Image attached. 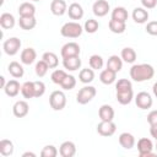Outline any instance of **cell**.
Listing matches in <instances>:
<instances>
[{
	"label": "cell",
	"instance_id": "cell-1",
	"mask_svg": "<svg viewBox=\"0 0 157 157\" xmlns=\"http://www.w3.org/2000/svg\"><path fill=\"white\" fill-rule=\"evenodd\" d=\"M155 69L150 64H136L130 69V77L136 82L148 81L153 77Z\"/></svg>",
	"mask_w": 157,
	"mask_h": 157
},
{
	"label": "cell",
	"instance_id": "cell-2",
	"mask_svg": "<svg viewBox=\"0 0 157 157\" xmlns=\"http://www.w3.org/2000/svg\"><path fill=\"white\" fill-rule=\"evenodd\" d=\"M83 28L78 22H66L65 25H63L60 33L63 37L65 38H77L81 36Z\"/></svg>",
	"mask_w": 157,
	"mask_h": 157
},
{
	"label": "cell",
	"instance_id": "cell-3",
	"mask_svg": "<svg viewBox=\"0 0 157 157\" xmlns=\"http://www.w3.org/2000/svg\"><path fill=\"white\" fill-rule=\"evenodd\" d=\"M49 104L54 110H61L66 105V96L63 91H54L49 96Z\"/></svg>",
	"mask_w": 157,
	"mask_h": 157
},
{
	"label": "cell",
	"instance_id": "cell-4",
	"mask_svg": "<svg viewBox=\"0 0 157 157\" xmlns=\"http://www.w3.org/2000/svg\"><path fill=\"white\" fill-rule=\"evenodd\" d=\"M96 93H97V91L93 86H85L77 92L76 101L78 104H87L88 102H91L94 98Z\"/></svg>",
	"mask_w": 157,
	"mask_h": 157
},
{
	"label": "cell",
	"instance_id": "cell-5",
	"mask_svg": "<svg viewBox=\"0 0 157 157\" xmlns=\"http://www.w3.org/2000/svg\"><path fill=\"white\" fill-rule=\"evenodd\" d=\"M137 150H139L140 157H153L155 156V153L152 152L153 144L147 137H142L137 141Z\"/></svg>",
	"mask_w": 157,
	"mask_h": 157
},
{
	"label": "cell",
	"instance_id": "cell-6",
	"mask_svg": "<svg viewBox=\"0 0 157 157\" xmlns=\"http://www.w3.org/2000/svg\"><path fill=\"white\" fill-rule=\"evenodd\" d=\"M2 48L7 55H15L18 53V50L21 48V40L17 37H11L4 42Z\"/></svg>",
	"mask_w": 157,
	"mask_h": 157
},
{
	"label": "cell",
	"instance_id": "cell-7",
	"mask_svg": "<svg viewBox=\"0 0 157 157\" xmlns=\"http://www.w3.org/2000/svg\"><path fill=\"white\" fill-rule=\"evenodd\" d=\"M135 103L140 109H148L152 107L153 101L150 93L147 92H139L135 97Z\"/></svg>",
	"mask_w": 157,
	"mask_h": 157
},
{
	"label": "cell",
	"instance_id": "cell-8",
	"mask_svg": "<svg viewBox=\"0 0 157 157\" xmlns=\"http://www.w3.org/2000/svg\"><path fill=\"white\" fill-rule=\"evenodd\" d=\"M61 58H69V56H77L80 55V45L75 42H69L63 45L61 48Z\"/></svg>",
	"mask_w": 157,
	"mask_h": 157
},
{
	"label": "cell",
	"instance_id": "cell-9",
	"mask_svg": "<svg viewBox=\"0 0 157 157\" xmlns=\"http://www.w3.org/2000/svg\"><path fill=\"white\" fill-rule=\"evenodd\" d=\"M117 130V125L112 121H103L101 120V123L97 125V132L102 136H112Z\"/></svg>",
	"mask_w": 157,
	"mask_h": 157
},
{
	"label": "cell",
	"instance_id": "cell-10",
	"mask_svg": "<svg viewBox=\"0 0 157 157\" xmlns=\"http://www.w3.org/2000/svg\"><path fill=\"white\" fill-rule=\"evenodd\" d=\"M28 112H29V105L26 101H17L12 107V113L17 118L26 117L28 114Z\"/></svg>",
	"mask_w": 157,
	"mask_h": 157
},
{
	"label": "cell",
	"instance_id": "cell-11",
	"mask_svg": "<svg viewBox=\"0 0 157 157\" xmlns=\"http://www.w3.org/2000/svg\"><path fill=\"white\" fill-rule=\"evenodd\" d=\"M109 9H110V7H109V4H108L107 0H97V1L93 4V6H92L93 13H94L96 16H98V17L105 16V15L108 13Z\"/></svg>",
	"mask_w": 157,
	"mask_h": 157
},
{
	"label": "cell",
	"instance_id": "cell-12",
	"mask_svg": "<svg viewBox=\"0 0 157 157\" xmlns=\"http://www.w3.org/2000/svg\"><path fill=\"white\" fill-rule=\"evenodd\" d=\"M59 153L63 157H72V156H75V153H76V146H75V144L72 141H64L60 145Z\"/></svg>",
	"mask_w": 157,
	"mask_h": 157
},
{
	"label": "cell",
	"instance_id": "cell-13",
	"mask_svg": "<svg viewBox=\"0 0 157 157\" xmlns=\"http://www.w3.org/2000/svg\"><path fill=\"white\" fill-rule=\"evenodd\" d=\"M63 65L66 70L69 71H76L77 69H80L81 66V59L80 56H69V58H64L63 59Z\"/></svg>",
	"mask_w": 157,
	"mask_h": 157
},
{
	"label": "cell",
	"instance_id": "cell-14",
	"mask_svg": "<svg viewBox=\"0 0 157 157\" xmlns=\"http://www.w3.org/2000/svg\"><path fill=\"white\" fill-rule=\"evenodd\" d=\"M20 91H21V86H20V82L17 80H10V81H7L6 86L4 87V92L9 97H16L20 93Z\"/></svg>",
	"mask_w": 157,
	"mask_h": 157
},
{
	"label": "cell",
	"instance_id": "cell-15",
	"mask_svg": "<svg viewBox=\"0 0 157 157\" xmlns=\"http://www.w3.org/2000/svg\"><path fill=\"white\" fill-rule=\"evenodd\" d=\"M50 11L55 16H63L67 11L66 2L64 0H53L50 4Z\"/></svg>",
	"mask_w": 157,
	"mask_h": 157
},
{
	"label": "cell",
	"instance_id": "cell-16",
	"mask_svg": "<svg viewBox=\"0 0 157 157\" xmlns=\"http://www.w3.org/2000/svg\"><path fill=\"white\" fill-rule=\"evenodd\" d=\"M134 98V92L132 88H128V90H120L117 91V101L120 104H129Z\"/></svg>",
	"mask_w": 157,
	"mask_h": 157
},
{
	"label": "cell",
	"instance_id": "cell-17",
	"mask_svg": "<svg viewBox=\"0 0 157 157\" xmlns=\"http://www.w3.org/2000/svg\"><path fill=\"white\" fill-rule=\"evenodd\" d=\"M119 144L123 148L130 150L135 146V137L130 132H123L119 135Z\"/></svg>",
	"mask_w": 157,
	"mask_h": 157
},
{
	"label": "cell",
	"instance_id": "cell-18",
	"mask_svg": "<svg viewBox=\"0 0 157 157\" xmlns=\"http://www.w3.org/2000/svg\"><path fill=\"white\" fill-rule=\"evenodd\" d=\"M98 115L103 121H112L114 119V109L109 104H103L98 109Z\"/></svg>",
	"mask_w": 157,
	"mask_h": 157
},
{
	"label": "cell",
	"instance_id": "cell-19",
	"mask_svg": "<svg viewBox=\"0 0 157 157\" xmlns=\"http://www.w3.org/2000/svg\"><path fill=\"white\" fill-rule=\"evenodd\" d=\"M67 13H69V17L71 20H81L83 17V9L80 4L72 2L71 5H69Z\"/></svg>",
	"mask_w": 157,
	"mask_h": 157
},
{
	"label": "cell",
	"instance_id": "cell-20",
	"mask_svg": "<svg viewBox=\"0 0 157 157\" xmlns=\"http://www.w3.org/2000/svg\"><path fill=\"white\" fill-rule=\"evenodd\" d=\"M21 61L25 65H31L32 63H34L36 58H37V53L33 48H26L21 52Z\"/></svg>",
	"mask_w": 157,
	"mask_h": 157
},
{
	"label": "cell",
	"instance_id": "cell-21",
	"mask_svg": "<svg viewBox=\"0 0 157 157\" xmlns=\"http://www.w3.org/2000/svg\"><path fill=\"white\" fill-rule=\"evenodd\" d=\"M18 25L22 29L25 31H29V29H33L37 25V20L34 16H20V20H18Z\"/></svg>",
	"mask_w": 157,
	"mask_h": 157
},
{
	"label": "cell",
	"instance_id": "cell-22",
	"mask_svg": "<svg viewBox=\"0 0 157 157\" xmlns=\"http://www.w3.org/2000/svg\"><path fill=\"white\" fill-rule=\"evenodd\" d=\"M132 20L136 23H145L148 20V12L145 10V7H135L132 11Z\"/></svg>",
	"mask_w": 157,
	"mask_h": 157
},
{
	"label": "cell",
	"instance_id": "cell-23",
	"mask_svg": "<svg viewBox=\"0 0 157 157\" xmlns=\"http://www.w3.org/2000/svg\"><path fill=\"white\" fill-rule=\"evenodd\" d=\"M115 78H117V72L110 69H104L99 74V80L104 85H112L115 81Z\"/></svg>",
	"mask_w": 157,
	"mask_h": 157
},
{
	"label": "cell",
	"instance_id": "cell-24",
	"mask_svg": "<svg viewBox=\"0 0 157 157\" xmlns=\"http://www.w3.org/2000/svg\"><path fill=\"white\" fill-rule=\"evenodd\" d=\"M123 67V59L119 58L118 55H112L108 58L107 61V69H110L115 72H119Z\"/></svg>",
	"mask_w": 157,
	"mask_h": 157
},
{
	"label": "cell",
	"instance_id": "cell-25",
	"mask_svg": "<svg viewBox=\"0 0 157 157\" xmlns=\"http://www.w3.org/2000/svg\"><path fill=\"white\" fill-rule=\"evenodd\" d=\"M7 70H9L10 75L12 77H15V78H20L25 74V70H23L22 65L20 63H17V61H11L9 64V66H7Z\"/></svg>",
	"mask_w": 157,
	"mask_h": 157
},
{
	"label": "cell",
	"instance_id": "cell-26",
	"mask_svg": "<svg viewBox=\"0 0 157 157\" xmlns=\"http://www.w3.org/2000/svg\"><path fill=\"white\" fill-rule=\"evenodd\" d=\"M112 20L120 21V22H126V20H128V11H126V9L123 7V6H117L112 11Z\"/></svg>",
	"mask_w": 157,
	"mask_h": 157
},
{
	"label": "cell",
	"instance_id": "cell-27",
	"mask_svg": "<svg viewBox=\"0 0 157 157\" xmlns=\"http://www.w3.org/2000/svg\"><path fill=\"white\" fill-rule=\"evenodd\" d=\"M0 26L4 29H10L15 26V17L13 15L9 13V12H4L0 16Z\"/></svg>",
	"mask_w": 157,
	"mask_h": 157
},
{
	"label": "cell",
	"instance_id": "cell-28",
	"mask_svg": "<svg viewBox=\"0 0 157 157\" xmlns=\"http://www.w3.org/2000/svg\"><path fill=\"white\" fill-rule=\"evenodd\" d=\"M36 7L31 2H22L18 6V15L20 16H34Z\"/></svg>",
	"mask_w": 157,
	"mask_h": 157
},
{
	"label": "cell",
	"instance_id": "cell-29",
	"mask_svg": "<svg viewBox=\"0 0 157 157\" xmlns=\"http://www.w3.org/2000/svg\"><path fill=\"white\" fill-rule=\"evenodd\" d=\"M42 59L47 63V65L49 66V69H55L58 66V64H59V59H58L56 54L53 53V52H45L43 54Z\"/></svg>",
	"mask_w": 157,
	"mask_h": 157
},
{
	"label": "cell",
	"instance_id": "cell-30",
	"mask_svg": "<svg viewBox=\"0 0 157 157\" xmlns=\"http://www.w3.org/2000/svg\"><path fill=\"white\" fill-rule=\"evenodd\" d=\"M21 93L23 98H33L34 97V83L33 81H27L21 86Z\"/></svg>",
	"mask_w": 157,
	"mask_h": 157
},
{
	"label": "cell",
	"instance_id": "cell-31",
	"mask_svg": "<svg viewBox=\"0 0 157 157\" xmlns=\"http://www.w3.org/2000/svg\"><path fill=\"white\" fill-rule=\"evenodd\" d=\"M0 153L5 157L11 156L13 153V144L7 139H2L0 141Z\"/></svg>",
	"mask_w": 157,
	"mask_h": 157
},
{
	"label": "cell",
	"instance_id": "cell-32",
	"mask_svg": "<svg viewBox=\"0 0 157 157\" xmlns=\"http://www.w3.org/2000/svg\"><path fill=\"white\" fill-rule=\"evenodd\" d=\"M121 59L128 64H132L136 60V52L132 48L126 47L121 50Z\"/></svg>",
	"mask_w": 157,
	"mask_h": 157
},
{
	"label": "cell",
	"instance_id": "cell-33",
	"mask_svg": "<svg viewBox=\"0 0 157 157\" xmlns=\"http://www.w3.org/2000/svg\"><path fill=\"white\" fill-rule=\"evenodd\" d=\"M78 78H80V81L82 82V83H90V82H92L93 81V78H94V71H93V69H82L81 71H80V74H78Z\"/></svg>",
	"mask_w": 157,
	"mask_h": 157
},
{
	"label": "cell",
	"instance_id": "cell-34",
	"mask_svg": "<svg viewBox=\"0 0 157 157\" xmlns=\"http://www.w3.org/2000/svg\"><path fill=\"white\" fill-rule=\"evenodd\" d=\"M108 27L113 33H117V34H120L126 29L125 22H120V21H115V20H110L108 23Z\"/></svg>",
	"mask_w": 157,
	"mask_h": 157
},
{
	"label": "cell",
	"instance_id": "cell-35",
	"mask_svg": "<svg viewBox=\"0 0 157 157\" xmlns=\"http://www.w3.org/2000/svg\"><path fill=\"white\" fill-rule=\"evenodd\" d=\"M88 63H90L91 69H93V70H99V69H102V66H103V58H102L101 55L93 54V55L90 56Z\"/></svg>",
	"mask_w": 157,
	"mask_h": 157
},
{
	"label": "cell",
	"instance_id": "cell-36",
	"mask_svg": "<svg viewBox=\"0 0 157 157\" xmlns=\"http://www.w3.org/2000/svg\"><path fill=\"white\" fill-rule=\"evenodd\" d=\"M66 75H67V74H66L64 70H59V69H56V70H54V71L52 72L50 78H52V81H53L54 83L60 85V83L64 81V78L66 77Z\"/></svg>",
	"mask_w": 157,
	"mask_h": 157
},
{
	"label": "cell",
	"instance_id": "cell-37",
	"mask_svg": "<svg viewBox=\"0 0 157 157\" xmlns=\"http://www.w3.org/2000/svg\"><path fill=\"white\" fill-rule=\"evenodd\" d=\"M60 86H61L63 90H66V91L72 90L76 86V78L72 75H66V77L64 78V81L60 83Z\"/></svg>",
	"mask_w": 157,
	"mask_h": 157
},
{
	"label": "cell",
	"instance_id": "cell-38",
	"mask_svg": "<svg viewBox=\"0 0 157 157\" xmlns=\"http://www.w3.org/2000/svg\"><path fill=\"white\" fill-rule=\"evenodd\" d=\"M98 27H99L98 21H97V20H93V18H90V20H87V21L85 22L83 29H85L87 33H94V32H97Z\"/></svg>",
	"mask_w": 157,
	"mask_h": 157
},
{
	"label": "cell",
	"instance_id": "cell-39",
	"mask_svg": "<svg viewBox=\"0 0 157 157\" xmlns=\"http://www.w3.org/2000/svg\"><path fill=\"white\" fill-rule=\"evenodd\" d=\"M48 69H49V66L47 65V63H45L43 59L39 60V61L36 64V67H34L36 74H37V76H39V77H43V76L48 72Z\"/></svg>",
	"mask_w": 157,
	"mask_h": 157
},
{
	"label": "cell",
	"instance_id": "cell-40",
	"mask_svg": "<svg viewBox=\"0 0 157 157\" xmlns=\"http://www.w3.org/2000/svg\"><path fill=\"white\" fill-rule=\"evenodd\" d=\"M56 155H58V150L53 145L44 146L43 150H42V152H40V156L42 157H56Z\"/></svg>",
	"mask_w": 157,
	"mask_h": 157
},
{
	"label": "cell",
	"instance_id": "cell-41",
	"mask_svg": "<svg viewBox=\"0 0 157 157\" xmlns=\"http://www.w3.org/2000/svg\"><path fill=\"white\" fill-rule=\"evenodd\" d=\"M34 83V97H42L45 92V85L42 81H33Z\"/></svg>",
	"mask_w": 157,
	"mask_h": 157
},
{
	"label": "cell",
	"instance_id": "cell-42",
	"mask_svg": "<svg viewBox=\"0 0 157 157\" xmlns=\"http://www.w3.org/2000/svg\"><path fill=\"white\" fill-rule=\"evenodd\" d=\"M115 88H117V91L128 90V88H132V85H131V82H130L128 78H120V80H118V82L115 83Z\"/></svg>",
	"mask_w": 157,
	"mask_h": 157
},
{
	"label": "cell",
	"instance_id": "cell-43",
	"mask_svg": "<svg viewBox=\"0 0 157 157\" xmlns=\"http://www.w3.org/2000/svg\"><path fill=\"white\" fill-rule=\"evenodd\" d=\"M146 32L151 36H157V21H151L146 25Z\"/></svg>",
	"mask_w": 157,
	"mask_h": 157
},
{
	"label": "cell",
	"instance_id": "cell-44",
	"mask_svg": "<svg viewBox=\"0 0 157 157\" xmlns=\"http://www.w3.org/2000/svg\"><path fill=\"white\" fill-rule=\"evenodd\" d=\"M147 123L150 125H156L157 124V110H151L147 114Z\"/></svg>",
	"mask_w": 157,
	"mask_h": 157
},
{
	"label": "cell",
	"instance_id": "cell-45",
	"mask_svg": "<svg viewBox=\"0 0 157 157\" xmlns=\"http://www.w3.org/2000/svg\"><path fill=\"white\" fill-rule=\"evenodd\" d=\"M141 4L145 9H153L157 5V0H141Z\"/></svg>",
	"mask_w": 157,
	"mask_h": 157
},
{
	"label": "cell",
	"instance_id": "cell-46",
	"mask_svg": "<svg viewBox=\"0 0 157 157\" xmlns=\"http://www.w3.org/2000/svg\"><path fill=\"white\" fill-rule=\"evenodd\" d=\"M150 126H151V128H150V134H151V136L157 140V124H156V125H150Z\"/></svg>",
	"mask_w": 157,
	"mask_h": 157
},
{
	"label": "cell",
	"instance_id": "cell-47",
	"mask_svg": "<svg viewBox=\"0 0 157 157\" xmlns=\"http://www.w3.org/2000/svg\"><path fill=\"white\" fill-rule=\"evenodd\" d=\"M0 82H1V88L4 90V87H5V86H6V83H7V82H5V77H4V76H1V77H0Z\"/></svg>",
	"mask_w": 157,
	"mask_h": 157
},
{
	"label": "cell",
	"instance_id": "cell-48",
	"mask_svg": "<svg viewBox=\"0 0 157 157\" xmlns=\"http://www.w3.org/2000/svg\"><path fill=\"white\" fill-rule=\"evenodd\" d=\"M152 92H153L155 97L157 98V82H155V85H153V87H152Z\"/></svg>",
	"mask_w": 157,
	"mask_h": 157
},
{
	"label": "cell",
	"instance_id": "cell-49",
	"mask_svg": "<svg viewBox=\"0 0 157 157\" xmlns=\"http://www.w3.org/2000/svg\"><path fill=\"white\" fill-rule=\"evenodd\" d=\"M27 156H31V157H36V153H33V152H25V153L22 155V157H27Z\"/></svg>",
	"mask_w": 157,
	"mask_h": 157
},
{
	"label": "cell",
	"instance_id": "cell-50",
	"mask_svg": "<svg viewBox=\"0 0 157 157\" xmlns=\"http://www.w3.org/2000/svg\"><path fill=\"white\" fill-rule=\"evenodd\" d=\"M155 148H156V151H157V140H156V145H155Z\"/></svg>",
	"mask_w": 157,
	"mask_h": 157
},
{
	"label": "cell",
	"instance_id": "cell-51",
	"mask_svg": "<svg viewBox=\"0 0 157 157\" xmlns=\"http://www.w3.org/2000/svg\"><path fill=\"white\" fill-rule=\"evenodd\" d=\"M32 1H39V0H32Z\"/></svg>",
	"mask_w": 157,
	"mask_h": 157
}]
</instances>
